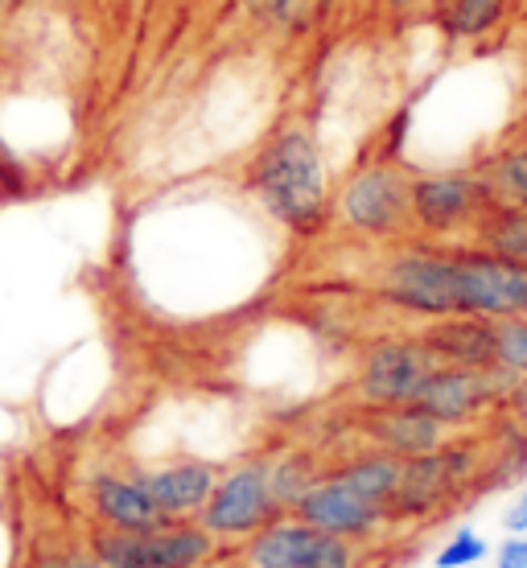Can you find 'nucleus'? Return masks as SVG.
Listing matches in <instances>:
<instances>
[{
    "mask_svg": "<svg viewBox=\"0 0 527 568\" xmlns=\"http://www.w3.org/2000/svg\"><path fill=\"white\" fill-rule=\"evenodd\" d=\"M524 9H527V0H524Z\"/></svg>",
    "mask_w": 527,
    "mask_h": 568,
    "instance_id": "e433bc0d",
    "label": "nucleus"
},
{
    "mask_svg": "<svg viewBox=\"0 0 527 568\" xmlns=\"http://www.w3.org/2000/svg\"><path fill=\"white\" fill-rule=\"evenodd\" d=\"M363 437L367 445L396 454L399 462L420 454H433L449 440V428L437 425L428 413H420L416 404H396V408H367L363 416Z\"/></svg>",
    "mask_w": 527,
    "mask_h": 568,
    "instance_id": "dca6fc26",
    "label": "nucleus"
},
{
    "mask_svg": "<svg viewBox=\"0 0 527 568\" xmlns=\"http://www.w3.org/2000/svg\"><path fill=\"white\" fill-rule=\"evenodd\" d=\"M371 288L387 310L404 313L413 322H437L449 313H462L457 305V243L408 240L379 247Z\"/></svg>",
    "mask_w": 527,
    "mask_h": 568,
    "instance_id": "f03ea898",
    "label": "nucleus"
},
{
    "mask_svg": "<svg viewBox=\"0 0 527 568\" xmlns=\"http://www.w3.org/2000/svg\"><path fill=\"white\" fill-rule=\"evenodd\" d=\"M470 243H478L490 256L527 268V206H490L483 223L474 227Z\"/></svg>",
    "mask_w": 527,
    "mask_h": 568,
    "instance_id": "aec40b11",
    "label": "nucleus"
},
{
    "mask_svg": "<svg viewBox=\"0 0 527 568\" xmlns=\"http://www.w3.org/2000/svg\"><path fill=\"white\" fill-rule=\"evenodd\" d=\"M38 568H103L100 560H95V552L91 548H71V552H54V556H45Z\"/></svg>",
    "mask_w": 527,
    "mask_h": 568,
    "instance_id": "a878e982",
    "label": "nucleus"
},
{
    "mask_svg": "<svg viewBox=\"0 0 527 568\" xmlns=\"http://www.w3.org/2000/svg\"><path fill=\"white\" fill-rule=\"evenodd\" d=\"M503 527H507V531H527V483H524V490L515 495L511 507H507V515H503Z\"/></svg>",
    "mask_w": 527,
    "mask_h": 568,
    "instance_id": "c85d7f7f",
    "label": "nucleus"
},
{
    "mask_svg": "<svg viewBox=\"0 0 527 568\" xmlns=\"http://www.w3.org/2000/svg\"><path fill=\"white\" fill-rule=\"evenodd\" d=\"M515 375H503L499 367L490 371H470V367H437L428 371L425 387L416 392V408L428 413L437 425H445L449 433L457 428L478 425L483 416H490L495 408L507 404Z\"/></svg>",
    "mask_w": 527,
    "mask_h": 568,
    "instance_id": "9d476101",
    "label": "nucleus"
},
{
    "mask_svg": "<svg viewBox=\"0 0 527 568\" xmlns=\"http://www.w3.org/2000/svg\"><path fill=\"white\" fill-rule=\"evenodd\" d=\"M136 474L165 519H199L214 483H219V466L206 457H170V462L144 466Z\"/></svg>",
    "mask_w": 527,
    "mask_h": 568,
    "instance_id": "4468645a",
    "label": "nucleus"
},
{
    "mask_svg": "<svg viewBox=\"0 0 527 568\" xmlns=\"http://www.w3.org/2000/svg\"><path fill=\"white\" fill-rule=\"evenodd\" d=\"M243 190L293 240H317L330 227V182L326 153L305 120H281L256 144L243 165Z\"/></svg>",
    "mask_w": 527,
    "mask_h": 568,
    "instance_id": "f257e3e1",
    "label": "nucleus"
},
{
    "mask_svg": "<svg viewBox=\"0 0 527 568\" xmlns=\"http://www.w3.org/2000/svg\"><path fill=\"white\" fill-rule=\"evenodd\" d=\"M87 548L103 568H194L219 552L211 531L199 519H161L144 531L95 527L87 531Z\"/></svg>",
    "mask_w": 527,
    "mask_h": 568,
    "instance_id": "423d86ee",
    "label": "nucleus"
},
{
    "mask_svg": "<svg viewBox=\"0 0 527 568\" xmlns=\"http://www.w3.org/2000/svg\"><path fill=\"white\" fill-rule=\"evenodd\" d=\"M524 120H527V58H524Z\"/></svg>",
    "mask_w": 527,
    "mask_h": 568,
    "instance_id": "2f4dec72",
    "label": "nucleus"
},
{
    "mask_svg": "<svg viewBox=\"0 0 527 568\" xmlns=\"http://www.w3.org/2000/svg\"><path fill=\"white\" fill-rule=\"evenodd\" d=\"M338 0H272L268 13L260 17V26L268 29L272 38H305L314 33L330 13H334Z\"/></svg>",
    "mask_w": 527,
    "mask_h": 568,
    "instance_id": "4be33fe9",
    "label": "nucleus"
},
{
    "mask_svg": "<svg viewBox=\"0 0 527 568\" xmlns=\"http://www.w3.org/2000/svg\"><path fill=\"white\" fill-rule=\"evenodd\" d=\"M527 268L483 252L478 243H457V305L478 317H511L524 313Z\"/></svg>",
    "mask_w": 527,
    "mask_h": 568,
    "instance_id": "f8f14e48",
    "label": "nucleus"
},
{
    "mask_svg": "<svg viewBox=\"0 0 527 568\" xmlns=\"http://www.w3.org/2000/svg\"><path fill=\"white\" fill-rule=\"evenodd\" d=\"M490 211L478 170H416L408 178V223L416 240L470 243Z\"/></svg>",
    "mask_w": 527,
    "mask_h": 568,
    "instance_id": "20e7f679",
    "label": "nucleus"
},
{
    "mask_svg": "<svg viewBox=\"0 0 527 568\" xmlns=\"http://www.w3.org/2000/svg\"><path fill=\"white\" fill-rule=\"evenodd\" d=\"M297 519H305L310 527L317 531H326V536H338V540H355V544H375L384 536L392 519H387V507L379 503H371L355 490V486H346L338 474H322L301 503L293 507Z\"/></svg>",
    "mask_w": 527,
    "mask_h": 568,
    "instance_id": "9b49d317",
    "label": "nucleus"
},
{
    "mask_svg": "<svg viewBox=\"0 0 527 568\" xmlns=\"http://www.w3.org/2000/svg\"><path fill=\"white\" fill-rule=\"evenodd\" d=\"M322 474H326V466H322L310 449H285V454L268 457L272 498L281 503V511H293L301 503V495H305Z\"/></svg>",
    "mask_w": 527,
    "mask_h": 568,
    "instance_id": "412c9836",
    "label": "nucleus"
},
{
    "mask_svg": "<svg viewBox=\"0 0 527 568\" xmlns=\"http://www.w3.org/2000/svg\"><path fill=\"white\" fill-rule=\"evenodd\" d=\"M281 511V503L272 498L268 483V457H247L235 466L219 469L206 507H202L199 524L211 531L219 552H235L247 536H256L260 527L272 524Z\"/></svg>",
    "mask_w": 527,
    "mask_h": 568,
    "instance_id": "0eeeda50",
    "label": "nucleus"
},
{
    "mask_svg": "<svg viewBox=\"0 0 527 568\" xmlns=\"http://www.w3.org/2000/svg\"><path fill=\"white\" fill-rule=\"evenodd\" d=\"M474 170L483 178L490 206H527V120L499 136L495 149H486Z\"/></svg>",
    "mask_w": 527,
    "mask_h": 568,
    "instance_id": "f3484780",
    "label": "nucleus"
},
{
    "mask_svg": "<svg viewBox=\"0 0 527 568\" xmlns=\"http://www.w3.org/2000/svg\"><path fill=\"white\" fill-rule=\"evenodd\" d=\"M507 413L515 416V425H524V433H527V375H519L511 384V392H507V404H503Z\"/></svg>",
    "mask_w": 527,
    "mask_h": 568,
    "instance_id": "bb28decb",
    "label": "nucleus"
},
{
    "mask_svg": "<svg viewBox=\"0 0 527 568\" xmlns=\"http://www.w3.org/2000/svg\"><path fill=\"white\" fill-rule=\"evenodd\" d=\"M194 568H247V565H243L235 552H214L211 560H202V565H194Z\"/></svg>",
    "mask_w": 527,
    "mask_h": 568,
    "instance_id": "7c9ffc66",
    "label": "nucleus"
},
{
    "mask_svg": "<svg viewBox=\"0 0 527 568\" xmlns=\"http://www.w3.org/2000/svg\"><path fill=\"white\" fill-rule=\"evenodd\" d=\"M483 454L470 440H445L442 449L420 457H408L399 469V486L387 503V519L396 524H425L433 515H442L454 498H462L478 483Z\"/></svg>",
    "mask_w": 527,
    "mask_h": 568,
    "instance_id": "39448f33",
    "label": "nucleus"
},
{
    "mask_svg": "<svg viewBox=\"0 0 527 568\" xmlns=\"http://www.w3.org/2000/svg\"><path fill=\"white\" fill-rule=\"evenodd\" d=\"M524 317H527V301H524Z\"/></svg>",
    "mask_w": 527,
    "mask_h": 568,
    "instance_id": "f704fd0d",
    "label": "nucleus"
},
{
    "mask_svg": "<svg viewBox=\"0 0 527 568\" xmlns=\"http://www.w3.org/2000/svg\"><path fill=\"white\" fill-rule=\"evenodd\" d=\"M416 334H420L428 355L437 358L442 367H470V371L495 367V322L490 317L449 313V317L425 322Z\"/></svg>",
    "mask_w": 527,
    "mask_h": 568,
    "instance_id": "2eb2a0df",
    "label": "nucleus"
},
{
    "mask_svg": "<svg viewBox=\"0 0 527 568\" xmlns=\"http://www.w3.org/2000/svg\"><path fill=\"white\" fill-rule=\"evenodd\" d=\"M399 469H404V462H399L396 454H384V449L367 445V449L343 457L338 466H330V474H338V478H343L346 486H355L363 498L387 507L399 486Z\"/></svg>",
    "mask_w": 527,
    "mask_h": 568,
    "instance_id": "6ab92c4d",
    "label": "nucleus"
},
{
    "mask_svg": "<svg viewBox=\"0 0 527 568\" xmlns=\"http://www.w3.org/2000/svg\"><path fill=\"white\" fill-rule=\"evenodd\" d=\"M437 367V358L428 355L420 334H387L363 346L355 375V396L363 408H396L413 404L416 392L425 387L428 371Z\"/></svg>",
    "mask_w": 527,
    "mask_h": 568,
    "instance_id": "1a4fd4ad",
    "label": "nucleus"
},
{
    "mask_svg": "<svg viewBox=\"0 0 527 568\" xmlns=\"http://www.w3.org/2000/svg\"><path fill=\"white\" fill-rule=\"evenodd\" d=\"M408 178L392 156H371L363 165L346 173V182L334 190L330 202V223L343 231L346 240L367 243V247H392V243L408 240L413 223H408Z\"/></svg>",
    "mask_w": 527,
    "mask_h": 568,
    "instance_id": "7ed1b4c3",
    "label": "nucleus"
},
{
    "mask_svg": "<svg viewBox=\"0 0 527 568\" xmlns=\"http://www.w3.org/2000/svg\"><path fill=\"white\" fill-rule=\"evenodd\" d=\"M4 17H9V4H4V0H0V21H4Z\"/></svg>",
    "mask_w": 527,
    "mask_h": 568,
    "instance_id": "72a5a7b5",
    "label": "nucleus"
},
{
    "mask_svg": "<svg viewBox=\"0 0 527 568\" xmlns=\"http://www.w3.org/2000/svg\"><path fill=\"white\" fill-rule=\"evenodd\" d=\"M519 9H524V0H433L437 26L457 45L490 42Z\"/></svg>",
    "mask_w": 527,
    "mask_h": 568,
    "instance_id": "a211bd4d",
    "label": "nucleus"
},
{
    "mask_svg": "<svg viewBox=\"0 0 527 568\" xmlns=\"http://www.w3.org/2000/svg\"><path fill=\"white\" fill-rule=\"evenodd\" d=\"M247 568H367V544L338 540L293 511L276 515L235 548Z\"/></svg>",
    "mask_w": 527,
    "mask_h": 568,
    "instance_id": "6e6552de",
    "label": "nucleus"
},
{
    "mask_svg": "<svg viewBox=\"0 0 527 568\" xmlns=\"http://www.w3.org/2000/svg\"><path fill=\"white\" fill-rule=\"evenodd\" d=\"M495 568H527V531H507L499 548H490Z\"/></svg>",
    "mask_w": 527,
    "mask_h": 568,
    "instance_id": "393cba45",
    "label": "nucleus"
},
{
    "mask_svg": "<svg viewBox=\"0 0 527 568\" xmlns=\"http://www.w3.org/2000/svg\"><path fill=\"white\" fill-rule=\"evenodd\" d=\"M4 4H9V13H13L17 4H29V0H4Z\"/></svg>",
    "mask_w": 527,
    "mask_h": 568,
    "instance_id": "473e14b6",
    "label": "nucleus"
},
{
    "mask_svg": "<svg viewBox=\"0 0 527 568\" xmlns=\"http://www.w3.org/2000/svg\"><path fill=\"white\" fill-rule=\"evenodd\" d=\"M486 556H490V544H486L474 527H457L454 536L437 548L433 565L437 568H474V565H483Z\"/></svg>",
    "mask_w": 527,
    "mask_h": 568,
    "instance_id": "b1692460",
    "label": "nucleus"
},
{
    "mask_svg": "<svg viewBox=\"0 0 527 568\" xmlns=\"http://www.w3.org/2000/svg\"><path fill=\"white\" fill-rule=\"evenodd\" d=\"M375 4H379L387 17H416V13H425V9H433V0H375Z\"/></svg>",
    "mask_w": 527,
    "mask_h": 568,
    "instance_id": "cd10ccee",
    "label": "nucleus"
},
{
    "mask_svg": "<svg viewBox=\"0 0 527 568\" xmlns=\"http://www.w3.org/2000/svg\"><path fill=\"white\" fill-rule=\"evenodd\" d=\"M524 483H527V474H524Z\"/></svg>",
    "mask_w": 527,
    "mask_h": 568,
    "instance_id": "c9c22d12",
    "label": "nucleus"
},
{
    "mask_svg": "<svg viewBox=\"0 0 527 568\" xmlns=\"http://www.w3.org/2000/svg\"><path fill=\"white\" fill-rule=\"evenodd\" d=\"M87 515L95 527H115V531H144L158 527L165 515L149 498L136 469H100L83 486Z\"/></svg>",
    "mask_w": 527,
    "mask_h": 568,
    "instance_id": "ddd939ff",
    "label": "nucleus"
},
{
    "mask_svg": "<svg viewBox=\"0 0 527 568\" xmlns=\"http://www.w3.org/2000/svg\"><path fill=\"white\" fill-rule=\"evenodd\" d=\"M231 4H235V13H240L243 21H252V26H260V17L268 13L272 0H231Z\"/></svg>",
    "mask_w": 527,
    "mask_h": 568,
    "instance_id": "c756f323",
    "label": "nucleus"
},
{
    "mask_svg": "<svg viewBox=\"0 0 527 568\" xmlns=\"http://www.w3.org/2000/svg\"><path fill=\"white\" fill-rule=\"evenodd\" d=\"M495 367L503 375H527V317L511 313L495 322Z\"/></svg>",
    "mask_w": 527,
    "mask_h": 568,
    "instance_id": "5701e85b",
    "label": "nucleus"
}]
</instances>
